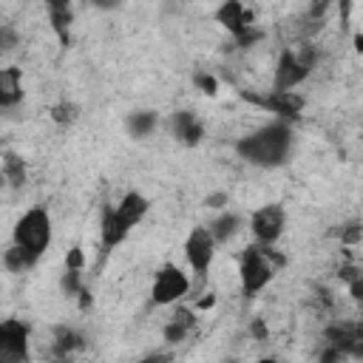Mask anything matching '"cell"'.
<instances>
[{
  "mask_svg": "<svg viewBox=\"0 0 363 363\" xmlns=\"http://www.w3.org/2000/svg\"><path fill=\"white\" fill-rule=\"evenodd\" d=\"M292 142L295 136H292L289 119H272L258 130L241 136L235 142V153L255 167H281L292 150Z\"/></svg>",
  "mask_w": 363,
  "mask_h": 363,
  "instance_id": "1",
  "label": "cell"
},
{
  "mask_svg": "<svg viewBox=\"0 0 363 363\" xmlns=\"http://www.w3.org/2000/svg\"><path fill=\"white\" fill-rule=\"evenodd\" d=\"M278 267H284V255H278V252L272 250V244H258V241L250 244V247L241 252V258H238L241 292H244V295L261 292V289L272 281V275H275Z\"/></svg>",
  "mask_w": 363,
  "mask_h": 363,
  "instance_id": "2",
  "label": "cell"
},
{
  "mask_svg": "<svg viewBox=\"0 0 363 363\" xmlns=\"http://www.w3.org/2000/svg\"><path fill=\"white\" fill-rule=\"evenodd\" d=\"M315 62H318V51L309 43L284 48L281 57H278V62H275V71H272V88H278V91H295L312 74Z\"/></svg>",
  "mask_w": 363,
  "mask_h": 363,
  "instance_id": "3",
  "label": "cell"
},
{
  "mask_svg": "<svg viewBox=\"0 0 363 363\" xmlns=\"http://www.w3.org/2000/svg\"><path fill=\"white\" fill-rule=\"evenodd\" d=\"M14 244L26 247L31 255H43L51 247V216L45 207H28L14 224Z\"/></svg>",
  "mask_w": 363,
  "mask_h": 363,
  "instance_id": "4",
  "label": "cell"
},
{
  "mask_svg": "<svg viewBox=\"0 0 363 363\" xmlns=\"http://www.w3.org/2000/svg\"><path fill=\"white\" fill-rule=\"evenodd\" d=\"M187 289H190V278H187V272H184L179 264L167 261V264H162V267L156 269V275H153V284H150V301L159 303V306H170V303L182 301V298L187 295Z\"/></svg>",
  "mask_w": 363,
  "mask_h": 363,
  "instance_id": "5",
  "label": "cell"
},
{
  "mask_svg": "<svg viewBox=\"0 0 363 363\" xmlns=\"http://www.w3.org/2000/svg\"><path fill=\"white\" fill-rule=\"evenodd\" d=\"M216 235L210 227H193L190 235L184 238V258L193 267L196 275H204L216 258Z\"/></svg>",
  "mask_w": 363,
  "mask_h": 363,
  "instance_id": "6",
  "label": "cell"
},
{
  "mask_svg": "<svg viewBox=\"0 0 363 363\" xmlns=\"http://www.w3.org/2000/svg\"><path fill=\"white\" fill-rule=\"evenodd\" d=\"M0 360L3 363L28 360V323L17 318H6L0 323Z\"/></svg>",
  "mask_w": 363,
  "mask_h": 363,
  "instance_id": "7",
  "label": "cell"
},
{
  "mask_svg": "<svg viewBox=\"0 0 363 363\" xmlns=\"http://www.w3.org/2000/svg\"><path fill=\"white\" fill-rule=\"evenodd\" d=\"M286 227V213L281 204H264L250 216V230L258 244H275L284 235Z\"/></svg>",
  "mask_w": 363,
  "mask_h": 363,
  "instance_id": "8",
  "label": "cell"
},
{
  "mask_svg": "<svg viewBox=\"0 0 363 363\" xmlns=\"http://www.w3.org/2000/svg\"><path fill=\"white\" fill-rule=\"evenodd\" d=\"M247 99L255 102V105H261L264 111L275 113L278 119H298L301 111H303V105H306L298 91H278V88H272V91H267L261 96H250L247 94Z\"/></svg>",
  "mask_w": 363,
  "mask_h": 363,
  "instance_id": "9",
  "label": "cell"
},
{
  "mask_svg": "<svg viewBox=\"0 0 363 363\" xmlns=\"http://www.w3.org/2000/svg\"><path fill=\"white\" fill-rule=\"evenodd\" d=\"M216 23L221 28H227L233 34V40H241L250 28H255L252 23V11L241 3V0H224L218 9H216Z\"/></svg>",
  "mask_w": 363,
  "mask_h": 363,
  "instance_id": "10",
  "label": "cell"
},
{
  "mask_svg": "<svg viewBox=\"0 0 363 363\" xmlns=\"http://www.w3.org/2000/svg\"><path fill=\"white\" fill-rule=\"evenodd\" d=\"M128 233H130V227L119 218V213H116V207L113 204H105L102 207V221H99V235H102V252H111V250H116L125 238H128Z\"/></svg>",
  "mask_w": 363,
  "mask_h": 363,
  "instance_id": "11",
  "label": "cell"
},
{
  "mask_svg": "<svg viewBox=\"0 0 363 363\" xmlns=\"http://www.w3.org/2000/svg\"><path fill=\"white\" fill-rule=\"evenodd\" d=\"M170 128H173V136L187 147L199 145L201 136H204V125L193 111H176L173 119H170Z\"/></svg>",
  "mask_w": 363,
  "mask_h": 363,
  "instance_id": "12",
  "label": "cell"
},
{
  "mask_svg": "<svg viewBox=\"0 0 363 363\" xmlns=\"http://www.w3.org/2000/svg\"><path fill=\"white\" fill-rule=\"evenodd\" d=\"M147 210H150V199L147 196H142L139 190H130V193H125L122 196V201L116 204V213H119V218L133 230L145 216H147Z\"/></svg>",
  "mask_w": 363,
  "mask_h": 363,
  "instance_id": "13",
  "label": "cell"
},
{
  "mask_svg": "<svg viewBox=\"0 0 363 363\" xmlns=\"http://www.w3.org/2000/svg\"><path fill=\"white\" fill-rule=\"evenodd\" d=\"M23 99V71L14 65H6L0 71V105L9 111Z\"/></svg>",
  "mask_w": 363,
  "mask_h": 363,
  "instance_id": "14",
  "label": "cell"
},
{
  "mask_svg": "<svg viewBox=\"0 0 363 363\" xmlns=\"http://www.w3.org/2000/svg\"><path fill=\"white\" fill-rule=\"evenodd\" d=\"M37 261H40V258L31 255V252H28L26 247H20V244H11V247L3 252V264H6L9 272H26V269H31Z\"/></svg>",
  "mask_w": 363,
  "mask_h": 363,
  "instance_id": "15",
  "label": "cell"
},
{
  "mask_svg": "<svg viewBox=\"0 0 363 363\" xmlns=\"http://www.w3.org/2000/svg\"><path fill=\"white\" fill-rule=\"evenodd\" d=\"M3 176H6V182H9L14 190H20V187L26 184V179H28L26 162H23L17 153H11V150L3 153Z\"/></svg>",
  "mask_w": 363,
  "mask_h": 363,
  "instance_id": "16",
  "label": "cell"
},
{
  "mask_svg": "<svg viewBox=\"0 0 363 363\" xmlns=\"http://www.w3.org/2000/svg\"><path fill=\"white\" fill-rule=\"evenodd\" d=\"M193 312L190 309H179L176 315H173V320L164 326V340L167 343H179V340H184L187 337V332H190V326H193Z\"/></svg>",
  "mask_w": 363,
  "mask_h": 363,
  "instance_id": "17",
  "label": "cell"
},
{
  "mask_svg": "<svg viewBox=\"0 0 363 363\" xmlns=\"http://www.w3.org/2000/svg\"><path fill=\"white\" fill-rule=\"evenodd\" d=\"M210 230H213L216 241L224 244V241H230V238L238 235V230H241V216H235V213H221V216L210 224Z\"/></svg>",
  "mask_w": 363,
  "mask_h": 363,
  "instance_id": "18",
  "label": "cell"
},
{
  "mask_svg": "<svg viewBox=\"0 0 363 363\" xmlns=\"http://www.w3.org/2000/svg\"><path fill=\"white\" fill-rule=\"evenodd\" d=\"M153 128H156V113H153V111H133V113L128 116V130H130V136H136V139L150 136Z\"/></svg>",
  "mask_w": 363,
  "mask_h": 363,
  "instance_id": "19",
  "label": "cell"
},
{
  "mask_svg": "<svg viewBox=\"0 0 363 363\" xmlns=\"http://www.w3.org/2000/svg\"><path fill=\"white\" fill-rule=\"evenodd\" d=\"M82 346V335L79 332H74V329H57V354H68V352H74V349H79Z\"/></svg>",
  "mask_w": 363,
  "mask_h": 363,
  "instance_id": "20",
  "label": "cell"
},
{
  "mask_svg": "<svg viewBox=\"0 0 363 363\" xmlns=\"http://www.w3.org/2000/svg\"><path fill=\"white\" fill-rule=\"evenodd\" d=\"M79 272H82V269H71V267H65V272H62V281H60V284H62V292H65L68 298H79V292L85 289Z\"/></svg>",
  "mask_w": 363,
  "mask_h": 363,
  "instance_id": "21",
  "label": "cell"
},
{
  "mask_svg": "<svg viewBox=\"0 0 363 363\" xmlns=\"http://www.w3.org/2000/svg\"><path fill=\"white\" fill-rule=\"evenodd\" d=\"M51 119L60 122V125L74 122V119H77V105H74V102H60V105H54V108H51Z\"/></svg>",
  "mask_w": 363,
  "mask_h": 363,
  "instance_id": "22",
  "label": "cell"
},
{
  "mask_svg": "<svg viewBox=\"0 0 363 363\" xmlns=\"http://www.w3.org/2000/svg\"><path fill=\"white\" fill-rule=\"evenodd\" d=\"M337 235H340V241H343V244H354V241H360V238H363V224H360V221H349V224H343V227H340V233H337Z\"/></svg>",
  "mask_w": 363,
  "mask_h": 363,
  "instance_id": "23",
  "label": "cell"
},
{
  "mask_svg": "<svg viewBox=\"0 0 363 363\" xmlns=\"http://www.w3.org/2000/svg\"><path fill=\"white\" fill-rule=\"evenodd\" d=\"M193 82H196V88H201L207 96H216V91H218L216 77H210V74H204V71H199V74L193 77Z\"/></svg>",
  "mask_w": 363,
  "mask_h": 363,
  "instance_id": "24",
  "label": "cell"
},
{
  "mask_svg": "<svg viewBox=\"0 0 363 363\" xmlns=\"http://www.w3.org/2000/svg\"><path fill=\"white\" fill-rule=\"evenodd\" d=\"M65 267H71V269H82V267H85V252H82V247L68 250V255H65Z\"/></svg>",
  "mask_w": 363,
  "mask_h": 363,
  "instance_id": "25",
  "label": "cell"
},
{
  "mask_svg": "<svg viewBox=\"0 0 363 363\" xmlns=\"http://www.w3.org/2000/svg\"><path fill=\"white\" fill-rule=\"evenodd\" d=\"M329 3H332V0H312V9H309V20H320V17L326 14Z\"/></svg>",
  "mask_w": 363,
  "mask_h": 363,
  "instance_id": "26",
  "label": "cell"
},
{
  "mask_svg": "<svg viewBox=\"0 0 363 363\" xmlns=\"http://www.w3.org/2000/svg\"><path fill=\"white\" fill-rule=\"evenodd\" d=\"M48 11H68L71 9V0H45Z\"/></svg>",
  "mask_w": 363,
  "mask_h": 363,
  "instance_id": "27",
  "label": "cell"
},
{
  "mask_svg": "<svg viewBox=\"0 0 363 363\" xmlns=\"http://www.w3.org/2000/svg\"><path fill=\"white\" fill-rule=\"evenodd\" d=\"M11 45H14V34H11V28H9V26H3V48L9 51Z\"/></svg>",
  "mask_w": 363,
  "mask_h": 363,
  "instance_id": "28",
  "label": "cell"
},
{
  "mask_svg": "<svg viewBox=\"0 0 363 363\" xmlns=\"http://www.w3.org/2000/svg\"><path fill=\"white\" fill-rule=\"evenodd\" d=\"M218 201H227V196H224V193H218V196H210V199H207V204H210V207H221Z\"/></svg>",
  "mask_w": 363,
  "mask_h": 363,
  "instance_id": "29",
  "label": "cell"
},
{
  "mask_svg": "<svg viewBox=\"0 0 363 363\" xmlns=\"http://www.w3.org/2000/svg\"><path fill=\"white\" fill-rule=\"evenodd\" d=\"M354 51L363 54V34H354Z\"/></svg>",
  "mask_w": 363,
  "mask_h": 363,
  "instance_id": "30",
  "label": "cell"
},
{
  "mask_svg": "<svg viewBox=\"0 0 363 363\" xmlns=\"http://www.w3.org/2000/svg\"><path fill=\"white\" fill-rule=\"evenodd\" d=\"M94 3H96V6H102V9H111V6H116L119 0H94Z\"/></svg>",
  "mask_w": 363,
  "mask_h": 363,
  "instance_id": "31",
  "label": "cell"
},
{
  "mask_svg": "<svg viewBox=\"0 0 363 363\" xmlns=\"http://www.w3.org/2000/svg\"><path fill=\"white\" fill-rule=\"evenodd\" d=\"M252 332H255L258 337H264V323H252Z\"/></svg>",
  "mask_w": 363,
  "mask_h": 363,
  "instance_id": "32",
  "label": "cell"
},
{
  "mask_svg": "<svg viewBox=\"0 0 363 363\" xmlns=\"http://www.w3.org/2000/svg\"><path fill=\"white\" fill-rule=\"evenodd\" d=\"M360 281H363V272H360Z\"/></svg>",
  "mask_w": 363,
  "mask_h": 363,
  "instance_id": "33",
  "label": "cell"
}]
</instances>
